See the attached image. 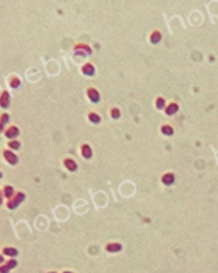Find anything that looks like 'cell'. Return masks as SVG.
I'll use <instances>...</instances> for the list:
<instances>
[{
	"instance_id": "obj_1",
	"label": "cell",
	"mask_w": 218,
	"mask_h": 273,
	"mask_svg": "<svg viewBox=\"0 0 218 273\" xmlns=\"http://www.w3.org/2000/svg\"><path fill=\"white\" fill-rule=\"evenodd\" d=\"M24 199H25V194H24V193H18L15 199L11 200V201H8V208H11V210H13V208H15L17 205L20 204Z\"/></svg>"
},
{
	"instance_id": "obj_2",
	"label": "cell",
	"mask_w": 218,
	"mask_h": 273,
	"mask_svg": "<svg viewBox=\"0 0 218 273\" xmlns=\"http://www.w3.org/2000/svg\"><path fill=\"white\" fill-rule=\"evenodd\" d=\"M4 157L8 160V163L11 164H17V162H18V157H17L15 155H13L11 152H8V150H6L4 152Z\"/></svg>"
},
{
	"instance_id": "obj_3",
	"label": "cell",
	"mask_w": 218,
	"mask_h": 273,
	"mask_svg": "<svg viewBox=\"0 0 218 273\" xmlns=\"http://www.w3.org/2000/svg\"><path fill=\"white\" fill-rule=\"evenodd\" d=\"M122 250V246L120 244H117V243H112V244H108L106 246V251L109 252H117Z\"/></svg>"
},
{
	"instance_id": "obj_4",
	"label": "cell",
	"mask_w": 218,
	"mask_h": 273,
	"mask_svg": "<svg viewBox=\"0 0 218 273\" xmlns=\"http://www.w3.org/2000/svg\"><path fill=\"white\" fill-rule=\"evenodd\" d=\"M88 97H90V100L93 101V102H98V101H99V94L94 88L88 90Z\"/></svg>"
},
{
	"instance_id": "obj_5",
	"label": "cell",
	"mask_w": 218,
	"mask_h": 273,
	"mask_svg": "<svg viewBox=\"0 0 218 273\" xmlns=\"http://www.w3.org/2000/svg\"><path fill=\"white\" fill-rule=\"evenodd\" d=\"M161 181H163L164 185H171L173 182H174V174H166V175H163Z\"/></svg>"
},
{
	"instance_id": "obj_6",
	"label": "cell",
	"mask_w": 218,
	"mask_h": 273,
	"mask_svg": "<svg viewBox=\"0 0 218 273\" xmlns=\"http://www.w3.org/2000/svg\"><path fill=\"white\" fill-rule=\"evenodd\" d=\"M18 134H20V130L17 127H11V128H8V131L6 132V135L8 136V138H15Z\"/></svg>"
},
{
	"instance_id": "obj_7",
	"label": "cell",
	"mask_w": 218,
	"mask_h": 273,
	"mask_svg": "<svg viewBox=\"0 0 218 273\" xmlns=\"http://www.w3.org/2000/svg\"><path fill=\"white\" fill-rule=\"evenodd\" d=\"M83 73H86L87 76H93L94 75V66L90 63H86L83 66Z\"/></svg>"
},
{
	"instance_id": "obj_8",
	"label": "cell",
	"mask_w": 218,
	"mask_h": 273,
	"mask_svg": "<svg viewBox=\"0 0 218 273\" xmlns=\"http://www.w3.org/2000/svg\"><path fill=\"white\" fill-rule=\"evenodd\" d=\"M65 166H66V168L69 171H75V170L78 168L76 163H75L73 160H71V159H66V160H65Z\"/></svg>"
},
{
	"instance_id": "obj_9",
	"label": "cell",
	"mask_w": 218,
	"mask_h": 273,
	"mask_svg": "<svg viewBox=\"0 0 218 273\" xmlns=\"http://www.w3.org/2000/svg\"><path fill=\"white\" fill-rule=\"evenodd\" d=\"M82 150H83V157L86 159H90L91 157V149H90V146L88 145H83V148H82Z\"/></svg>"
},
{
	"instance_id": "obj_10",
	"label": "cell",
	"mask_w": 218,
	"mask_h": 273,
	"mask_svg": "<svg viewBox=\"0 0 218 273\" xmlns=\"http://www.w3.org/2000/svg\"><path fill=\"white\" fill-rule=\"evenodd\" d=\"M177 110H178V106H177L175 104H171V105H170V106H168V108L166 109V113H167V115L171 116V115H174V113H175Z\"/></svg>"
},
{
	"instance_id": "obj_11",
	"label": "cell",
	"mask_w": 218,
	"mask_h": 273,
	"mask_svg": "<svg viewBox=\"0 0 218 273\" xmlns=\"http://www.w3.org/2000/svg\"><path fill=\"white\" fill-rule=\"evenodd\" d=\"M3 251H4V254H7V255H11V257H15L17 254H18V251H17L15 248H11V247H10V248L7 247V248H4Z\"/></svg>"
},
{
	"instance_id": "obj_12",
	"label": "cell",
	"mask_w": 218,
	"mask_h": 273,
	"mask_svg": "<svg viewBox=\"0 0 218 273\" xmlns=\"http://www.w3.org/2000/svg\"><path fill=\"white\" fill-rule=\"evenodd\" d=\"M8 97L10 95L7 94V93H3V97H1V106L3 108H6V106L8 105Z\"/></svg>"
},
{
	"instance_id": "obj_13",
	"label": "cell",
	"mask_w": 218,
	"mask_h": 273,
	"mask_svg": "<svg viewBox=\"0 0 218 273\" xmlns=\"http://www.w3.org/2000/svg\"><path fill=\"white\" fill-rule=\"evenodd\" d=\"M160 33H159V32H155V33H153V35H152V36H151V40H152V43H155V44H156V43H159V42H160Z\"/></svg>"
},
{
	"instance_id": "obj_14",
	"label": "cell",
	"mask_w": 218,
	"mask_h": 273,
	"mask_svg": "<svg viewBox=\"0 0 218 273\" xmlns=\"http://www.w3.org/2000/svg\"><path fill=\"white\" fill-rule=\"evenodd\" d=\"M161 132L166 134V135H171L173 134V128L170 126H163L161 127Z\"/></svg>"
},
{
	"instance_id": "obj_15",
	"label": "cell",
	"mask_w": 218,
	"mask_h": 273,
	"mask_svg": "<svg viewBox=\"0 0 218 273\" xmlns=\"http://www.w3.org/2000/svg\"><path fill=\"white\" fill-rule=\"evenodd\" d=\"M90 120L93 121V123H99V120H101V119H99L98 115H95V113H91V115H90Z\"/></svg>"
},
{
	"instance_id": "obj_16",
	"label": "cell",
	"mask_w": 218,
	"mask_h": 273,
	"mask_svg": "<svg viewBox=\"0 0 218 273\" xmlns=\"http://www.w3.org/2000/svg\"><path fill=\"white\" fill-rule=\"evenodd\" d=\"M11 194H13V188H11V186L4 188V196L6 197H11Z\"/></svg>"
},
{
	"instance_id": "obj_17",
	"label": "cell",
	"mask_w": 218,
	"mask_h": 273,
	"mask_svg": "<svg viewBox=\"0 0 218 273\" xmlns=\"http://www.w3.org/2000/svg\"><path fill=\"white\" fill-rule=\"evenodd\" d=\"M156 106H157V109H163V108H164V101H163V98H159V100L156 101Z\"/></svg>"
},
{
	"instance_id": "obj_18",
	"label": "cell",
	"mask_w": 218,
	"mask_h": 273,
	"mask_svg": "<svg viewBox=\"0 0 218 273\" xmlns=\"http://www.w3.org/2000/svg\"><path fill=\"white\" fill-rule=\"evenodd\" d=\"M10 148H13V149H20V142L18 141L10 142Z\"/></svg>"
},
{
	"instance_id": "obj_19",
	"label": "cell",
	"mask_w": 218,
	"mask_h": 273,
	"mask_svg": "<svg viewBox=\"0 0 218 273\" xmlns=\"http://www.w3.org/2000/svg\"><path fill=\"white\" fill-rule=\"evenodd\" d=\"M119 116H120L119 109H113V110H112V117H113V119H119Z\"/></svg>"
},
{
	"instance_id": "obj_20",
	"label": "cell",
	"mask_w": 218,
	"mask_h": 273,
	"mask_svg": "<svg viewBox=\"0 0 218 273\" xmlns=\"http://www.w3.org/2000/svg\"><path fill=\"white\" fill-rule=\"evenodd\" d=\"M7 266H8V268H15V266H17V261H15V259H13V261H8V263H7Z\"/></svg>"
},
{
	"instance_id": "obj_21",
	"label": "cell",
	"mask_w": 218,
	"mask_h": 273,
	"mask_svg": "<svg viewBox=\"0 0 218 273\" xmlns=\"http://www.w3.org/2000/svg\"><path fill=\"white\" fill-rule=\"evenodd\" d=\"M11 86H13V87H18V86H20V80H18V79H13V80H11Z\"/></svg>"
},
{
	"instance_id": "obj_22",
	"label": "cell",
	"mask_w": 218,
	"mask_h": 273,
	"mask_svg": "<svg viewBox=\"0 0 218 273\" xmlns=\"http://www.w3.org/2000/svg\"><path fill=\"white\" fill-rule=\"evenodd\" d=\"M8 270H10V268H8L7 265H6V266H1V269H0V272L1 273H7Z\"/></svg>"
},
{
	"instance_id": "obj_23",
	"label": "cell",
	"mask_w": 218,
	"mask_h": 273,
	"mask_svg": "<svg viewBox=\"0 0 218 273\" xmlns=\"http://www.w3.org/2000/svg\"><path fill=\"white\" fill-rule=\"evenodd\" d=\"M64 273H72V272H64Z\"/></svg>"
},
{
	"instance_id": "obj_24",
	"label": "cell",
	"mask_w": 218,
	"mask_h": 273,
	"mask_svg": "<svg viewBox=\"0 0 218 273\" xmlns=\"http://www.w3.org/2000/svg\"><path fill=\"white\" fill-rule=\"evenodd\" d=\"M50 273H55V272H50Z\"/></svg>"
}]
</instances>
